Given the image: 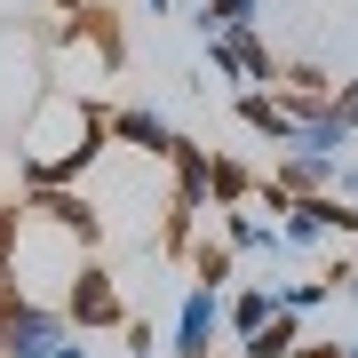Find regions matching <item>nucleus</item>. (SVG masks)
I'll use <instances>...</instances> for the list:
<instances>
[{"label": "nucleus", "instance_id": "dca6fc26", "mask_svg": "<svg viewBox=\"0 0 358 358\" xmlns=\"http://www.w3.org/2000/svg\"><path fill=\"white\" fill-rule=\"evenodd\" d=\"M255 8H263V0H192V24H199V40H215V32L255 24Z\"/></svg>", "mask_w": 358, "mask_h": 358}, {"label": "nucleus", "instance_id": "1a4fd4ad", "mask_svg": "<svg viewBox=\"0 0 358 358\" xmlns=\"http://www.w3.org/2000/svg\"><path fill=\"white\" fill-rule=\"evenodd\" d=\"M239 128H255L271 152H294V136H303V128H294V112L279 103V88H239Z\"/></svg>", "mask_w": 358, "mask_h": 358}, {"label": "nucleus", "instance_id": "f03ea898", "mask_svg": "<svg viewBox=\"0 0 358 358\" xmlns=\"http://www.w3.org/2000/svg\"><path fill=\"white\" fill-rule=\"evenodd\" d=\"M72 334V319L56 303H40L32 287H0V358H48Z\"/></svg>", "mask_w": 358, "mask_h": 358}, {"label": "nucleus", "instance_id": "f257e3e1", "mask_svg": "<svg viewBox=\"0 0 358 358\" xmlns=\"http://www.w3.org/2000/svg\"><path fill=\"white\" fill-rule=\"evenodd\" d=\"M56 120H64V128H32L24 136V152H16V183H80L88 176V167L112 152V136H103V103H88V96H64L56 88Z\"/></svg>", "mask_w": 358, "mask_h": 358}, {"label": "nucleus", "instance_id": "412c9836", "mask_svg": "<svg viewBox=\"0 0 358 358\" xmlns=\"http://www.w3.org/2000/svg\"><path fill=\"white\" fill-rule=\"evenodd\" d=\"M16 239H24V207L0 199V287H16Z\"/></svg>", "mask_w": 358, "mask_h": 358}, {"label": "nucleus", "instance_id": "f8f14e48", "mask_svg": "<svg viewBox=\"0 0 358 358\" xmlns=\"http://www.w3.org/2000/svg\"><path fill=\"white\" fill-rule=\"evenodd\" d=\"M255 167H247V159H231V152H207V207H247V199H255Z\"/></svg>", "mask_w": 358, "mask_h": 358}, {"label": "nucleus", "instance_id": "4468645a", "mask_svg": "<svg viewBox=\"0 0 358 358\" xmlns=\"http://www.w3.org/2000/svg\"><path fill=\"white\" fill-rule=\"evenodd\" d=\"M294 343H303V319H294V310H271L255 334H239L247 358H294Z\"/></svg>", "mask_w": 358, "mask_h": 358}, {"label": "nucleus", "instance_id": "39448f33", "mask_svg": "<svg viewBox=\"0 0 358 358\" xmlns=\"http://www.w3.org/2000/svg\"><path fill=\"white\" fill-rule=\"evenodd\" d=\"M207 72H215V80H239V88H279V56H271V40L255 24L207 40Z\"/></svg>", "mask_w": 358, "mask_h": 358}, {"label": "nucleus", "instance_id": "2eb2a0df", "mask_svg": "<svg viewBox=\"0 0 358 358\" xmlns=\"http://www.w3.org/2000/svg\"><path fill=\"white\" fill-rule=\"evenodd\" d=\"M183 263L199 271V287H231V279H239V247H231V239H192Z\"/></svg>", "mask_w": 358, "mask_h": 358}, {"label": "nucleus", "instance_id": "b1692460", "mask_svg": "<svg viewBox=\"0 0 358 358\" xmlns=\"http://www.w3.org/2000/svg\"><path fill=\"white\" fill-rule=\"evenodd\" d=\"M334 199H358V159H334Z\"/></svg>", "mask_w": 358, "mask_h": 358}, {"label": "nucleus", "instance_id": "a211bd4d", "mask_svg": "<svg viewBox=\"0 0 358 358\" xmlns=\"http://www.w3.org/2000/svg\"><path fill=\"white\" fill-rule=\"evenodd\" d=\"M303 215L327 231V239H358V199H334V192H310Z\"/></svg>", "mask_w": 358, "mask_h": 358}, {"label": "nucleus", "instance_id": "423d86ee", "mask_svg": "<svg viewBox=\"0 0 358 358\" xmlns=\"http://www.w3.org/2000/svg\"><path fill=\"white\" fill-rule=\"evenodd\" d=\"M103 136H112L120 152H143V159H167L183 143V128L167 112H152V103H103Z\"/></svg>", "mask_w": 358, "mask_h": 358}, {"label": "nucleus", "instance_id": "f3484780", "mask_svg": "<svg viewBox=\"0 0 358 358\" xmlns=\"http://www.w3.org/2000/svg\"><path fill=\"white\" fill-rule=\"evenodd\" d=\"M271 287H239V294H223V334H255L263 319H271Z\"/></svg>", "mask_w": 358, "mask_h": 358}, {"label": "nucleus", "instance_id": "20e7f679", "mask_svg": "<svg viewBox=\"0 0 358 358\" xmlns=\"http://www.w3.org/2000/svg\"><path fill=\"white\" fill-rule=\"evenodd\" d=\"M16 207H24L32 223H48V231H64V239H80V255L103 239V215L88 207V192H80V183H32Z\"/></svg>", "mask_w": 358, "mask_h": 358}, {"label": "nucleus", "instance_id": "bb28decb", "mask_svg": "<svg viewBox=\"0 0 358 358\" xmlns=\"http://www.w3.org/2000/svg\"><path fill=\"white\" fill-rule=\"evenodd\" d=\"M72 8H88V0H56V16H72Z\"/></svg>", "mask_w": 358, "mask_h": 358}, {"label": "nucleus", "instance_id": "393cba45", "mask_svg": "<svg viewBox=\"0 0 358 358\" xmlns=\"http://www.w3.org/2000/svg\"><path fill=\"white\" fill-rule=\"evenodd\" d=\"M48 358H96V350H88V334H64V343H56Z\"/></svg>", "mask_w": 358, "mask_h": 358}, {"label": "nucleus", "instance_id": "5701e85b", "mask_svg": "<svg viewBox=\"0 0 358 358\" xmlns=\"http://www.w3.org/2000/svg\"><path fill=\"white\" fill-rule=\"evenodd\" d=\"M120 334H128V358H159V343H152V327H136V319H128Z\"/></svg>", "mask_w": 358, "mask_h": 358}, {"label": "nucleus", "instance_id": "c85d7f7f", "mask_svg": "<svg viewBox=\"0 0 358 358\" xmlns=\"http://www.w3.org/2000/svg\"><path fill=\"white\" fill-rule=\"evenodd\" d=\"M167 8H192V0H167Z\"/></svg>", "mask_w": 358, "mask_h": 358}, {"label": "nucleus", "instance_id": "4be33fe9", "mask_svg": "<svg viewBox=\"0 0 358 358\" xmlns=\"http://www.w3.org/2000/svg\"><path fill=\"white\" fill-rule=\"evenodd\" d=\"M327 103L343 112V128H358V80H334V96H327Z\"/></svg>", "mask_w": 358, "mask_h": 358}, {"label": "nucleus", "instance_id": "0eeeda50", "mask_svg": "<svg viewBox=\"0 0 358 358\" xmlns=\"http://www.w3.org/2000/svg\"><path fill=\"white\" fill-rule=\"evenodd\" d=\"M56 48H96V64L103 72H120L128 64V32H120V16L112 8H72V16H56Z\"/></svg>", "mask_w": 358, "mask_h": 358}, {"label": "nucleus", "instance_id": "9d476101", "mask_svg": "<svg viewBox=\"0 0 358 358\" xmlns=\"http://www.w3.org/2000/svg\"><path fill=\"white\" fill-rule=\"evenodd\" d=\"M223 239L239 247V255H287V239H279V215H263L255 199H247V207H223Z\"/></svg>", "mask_w": 358, "mask_h": 358}, {"label": "nucleus", "instance_id": "7ed1b4c3", "mask_svg": "<svg viewBox=\"0 0 358 358\" xmlns=\"http://www.w3.org/2000/svg\"><path fill=\"white\" fill-rule=\"evenodd\" d=\"M56 310L72 319V334H120V327H128V303H120V287H112L103 263H80Z\"/></svg>", "mask_w": 358, "mask_h": 358}, {"label": "nucleus", "instance_id": "a878e982", "mask_svg": "<svg viewBox=\"0 0 358 358\" xmlns=\"http://www.w3.org/2000/svg\"><path fill=\"white\" fill-rule=\"evenodd\" d=\"M334 294H343V303H358V263L343 271V287H334Z\"/></svg>", "mask_w": 358, "mask_h": 358}, {"label": "nucleus", "instance_id": "cd10ccee", "mask_svg": "<svg viewBox=\"0 0 358 358\" xmlns=\"http://www.w3.org/2000/svg\"><path fill=\"white\" fill-rule=\"evenodd\" d=\"M343 358H358V343H343Z\"/></svg>", "mask_w": 358, "mask_h": 358}, {"label": "nucleus", "instance_id": "9b49d317", "mask_svg": "<svg viewBox=\"0 0 358 358\" xmlns=\"http://www.w3.org/2000/svg\"><path fill=\"white\" fill-rule=\"evenodd\" d=\"M271 183H279L287 199L334 192V159H319V152H279V159H271Z\"/></svg>", "mask_w": 358, "mask_h": 358}, {"label": "nucleus", "instance_id": "6ab92c4d", "mask_svg": "<svg viewBox=\"0 0 358 358\" xmlns=\"http://www.w3.org/2000/svg\"><path fill=\"white\" fill-rule=\"evenodd\" d=\"M271 303L303 319V310H319V303H334V287H327V279H279V287H271Z\"/></svg>", "mask_w": 358, "mask_h": 358}, {"label": "nucleus", "instance_id": "ddd939ff", "mask_svg": "<svg viewBox=\"0 0 358 358\" xmlns=\"http://www.w3.org/2000/svg\"><path fill=\"white\" fill-rule=\"evenodd\" d=\"M167 167H176V192H167V207H192V215H199V207H207V143L183 136L176 152H167Z\"/></svg>", "mask_w": 358, "mask_h": 358}, {"label": "nucleus", "instance_id": "6e6552de", "mask_svg": "<svg viewBox=\"0 0 358 358\" xmlns=\"http://www.w3.org/2000/svg\"><path fill=\"white\" fill-rule=\"evenodd\" d=\"M223 343V287H183V310H176V358H215Z\"/></svg>", "mask_w": 358, "mask_h": 358}, {"label": "nucleus", "instance_id": "aec40b11", "mask_svg": "<svg viewBox=\"0 0 358 358\" xmlns=\"http://www.w3.org/2000/svg\"><path fill=\"white\" fill-rule=\"evenodd\" d=\"M279 88H294V96H334V80H327V64L294 56V64H279Z\"/></svg>", "mask_w": 358, "mask_h": 358}]
</instances>
